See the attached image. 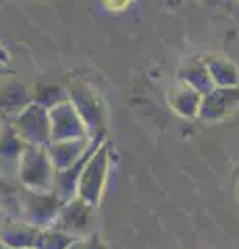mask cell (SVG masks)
I'll list each match as a JSON object with an SVG mask.
<instances>
[{
    "label": "cell",
    "instance_id": "6da1fadb",
    "mask_svg": "<svg viewBox=\"0 0 239 249\" xmlns=\"http://www.w3.org/2000/svg\"><path fill=\"white\" fill-rule=\"evenodd\" d=\"M19 197H21V220L37 231L55 227L58 214L65 208V201L55 191H34L27 189V187H21Z\"/></svg>",
    "mask_w": 239,
    "mask_h": 249
},
{
    "label": "cell",
    "instance_id": "7a4b0ae2",
    "mask_svg": "<svg viewBox=\"0 0 239 249\" xmlns=\"http://www.w3.org/2000/svg\"><path fill=\"white\" fill-rule=\"evenodd\" d=\"M69 98L71 104L75 106V110L79 112L81 121L86 123L90 139H98L104 142L106 139V112H104V102L100 100V96L90 88L88 83H73L69 88Z\"/></svg>",
    "mask_w": 239,
    "mask_h": 249
},
{
    "label": "cell",
    "instance_id": "3957f363",
    "mask_svg": "<svg viewBox=\"0 0 239 249\" xmlns=\"http://www.w3.org/2000/svg\"><path fill=\"white\" fill-rule=\"evenodd\" d=\"M56 168L52 164L46 147H27L19 166V185L34 191L55 189Z\"/></svg>",
    "mask_w": 239,
    "mask_h": 249
},
{
    "label": "cell",
    "instance_id": "277c9868",
    "mask_svg": "<svg viewBox=\"0 0 239 249\" xmlns=\"http://www.w3.org/2000/svg\"><path fill=\"white\" fill-rule=\"evenodd\" d=\"M4 124H13L15 133L27 143V147H48L52 143L50 110L37 104L25 108L15 121Z\"/></svg>",
    "mask_w": 239,
    "mask_h": 249
},
{
    "label": "cell",
    "instance_id": "5b68a950",
    "mask_svg": "<svg viewBox=\"0 0 239 249\" xmlns=\"http://www.w3.org/2000/svg\"><path fill=\"white\" fill-rule=\"evenodd\" d=\"M109 164H110V145H109V142H104L96 150V154L90 158L86 168H83L77 197H81L83 201H88V204L94 208L100 204L104 183H106V175H109Z\"/></svg>",
    "mask_w": 239,
    "mask_h": 249
},
{
    "label": "cell",
    "instance_id": "8992f818",
    "mask_svg": "<svg viewBox=\"0 0 239 249\" xmlns=\"http://www.w3.org/2000/svg\"><path fill=\"white\" fill-rule=\"evenodd\" d=\"M92 222H94V206H90L81 197H75L73 201L65 204L63 212L58 214L52 229L63 231L73 239H86L94 235L92 232Z\"/></svg>",
    "mask_w": 239,
    "mask_h": 249
},
{
    "label": "cell",
    "instance_id": "52a82bcc",
    "mask_svg": "<svg viewBox=\"0 0 239 249\" xmlns=\"http://www.w3.org/2000/svg\"><path fill=\"white\" fill-rule=\"evenodd\" d=\"M52 124V143L58 142H77V139H90L86 123L81 121L79 112L71 102H65L50 110Z\"/></svg>",
    "mask_w": 239,
    "mask_h": 249
},
{
    "label": "cell",
    "instance_id": "ba28073f",
    "mask_svg": "<svg viewBox=\"0 0 239 249\" xmlns=\"http://www.w3.org/2000/svg\"><path fill=\"white\" fill-rule=\"evenodd\" d=\"M239 106V88H217L202 100L198 119L204 123H217L227 119Z\"/></svg>",
    "mask_w": 239,
    "mask_h": 249
},
{
    "label": "cell",
    "instance_id": "9c48e42d",
    "mask_svg": "<svg viewBox=\"0 0 239 249\" xmlns=\"http://www.w3.org/2000/svg\"><path fill=\"white\" fill-rule=\"evenodd\" d=\"M27 143L15 133L13 124L2 127V181L19 185V166Z\"/></svg>",
    "mask_w": 239,
    "mask_h": 249
},
{
    "label": "cell",
    "instance_id": "30bf717a",
    "mask_svg": "<svg viewBox=\"0 0 239 249\" xmlns=\"http://www.w3.org/2000/svg\"><path fill=\"white\" fill-rule=\"evenodd\" d=\"M94 139H77V142H58V143H50L46 150L52 160L56 170H67L75 166L77 162H81L88 156Z\"/></svg>",
    "mask_w": 239,
    "mask_h": 249
},
{
    "label": "cell",
    "instance_id": "8fae6325",
    "mask_svg": "<svg viewBox=\"0 0 239 249\" xmlns=\"http://www.w3.org/2000/svg\"><path fill=\"white\" fill-rule=\"evenodd\" d=\"M34 104V93L17 79H11L2 85V121L11 123Z\"/></svg>",
    "mask_w": 239,
    "mask_h": 249
},
{
    "label": "cell",
    "instance_id": "7c38bea8",
    "mask_svg": "<svg viewBox=\"0 0 239 249\" xmlns=\"http://www.w3.org/2000/svg\"><path fill=\"white\" fill-rule=\"evenodd\" d=\"M40 231L23 220H2V247L6 249H36Z\"/></svg>",
    "mask_w": 239,
    "mask_h": 249
},
{
    "label": "cell",
    "instance_id": "4fadbf2b",
    "mask_svg": "<svg viewBox=\"0 0 239 249\" xmlns=\"http://www.w3.org/2000/svg\"><path fill=\"white\" fill-rule=\"evenodd\" d=\"M181 83L189 85L191 89H196L202 96H208V93L217 89V85H214L210 77V71L206 67V60H200V58L189 60L187 67L181 69Z\"/></svg>",
    "mask_w": 239,
    "mask_h": 249
},
{
    "label": "cell",
    "instance_id": "5bb4252c",
    "mask_svg": "<svg viewBox=\"0 0 239 249\" xmlns=\"http://www.w3.org/2000/svg\"><path fill=\"white\" fill-rule=\"evenodd\" d=\"M202 100H204L202 93H198L185 83H181L179 88L168 93V102H171L173 110L181 114L183 119H196L200 114V108H202Z\"/></svg>",
    "mask_w": 239,
    "mask_h": 249
},
{
    "label": "cell",
    "instance_id": "9a60e30c",
    "mask_svg": "<svg viewBox=\"0 0 239 249\" xmlns=\"http://www.w3.org/2000/svg\"><path fill=\"white\" fill-rule=\"evenodd\" d=\"M206 67L210 71V77L217 88H239V73L237 67L227 58H219V56H210L206 58Z\"/></svg>",
    "mask_w": 239,
    "mask_h": 249
},
{
    "label": "cell",
    "instance_id": "2e32d148",
    "mask_svg": "<svg viewBox=\"0 0 239 249\" xmlns=\"http://www.w3.org/2000/svg\"><path fill=\"white\" fill-rule=\"evenodd\" d=\"M65 102H71L69 98V91H65L58 85H50V83H37L36 91H34V104L46 108V110H52Z\"/></svg>",
    "mask_w": 239,
    "mask_h": 249
},
{
    "label": "cell",
    "instance_id": "e0dca14e",
    "mask_svg": "<svg viewBox=\"0 0 239 249\" xmlns=\"http://www.w3.org/2000/svg\"><path fill=\"white\" fill-rule=\"evenodd\" d=\"M75 241L77 239H73L71 235H67V232L58 229H46V231H40L36 249H71Z\"/></svg>",
    "mask_w": 239,
    "mask_h": 249
},
{
    "label": "cell",
    "instance_id": "ac0fdd59",
    "mask_svg": "<svg viewBox=\"0 0 239 249\" xmlns=\"http://www.w3.org/2000/svg\"><path fill=\"white\" fill-rule=\"evenodd\" d=\"M71 249H109V247H106L102 241H100V237L94 232V235H90L86 239H77L71 245Z\"/></svg>",
    "mask_w": 239,
    "mask_h": 249
},
{
    "label": "cell",
    "instance_id": "d6986e66",
    "mask_svg": "<svg viewBox=\"0 0 239 249\" xmlns=\"http://www.w3.org/2000/svg\"><path fill=\"white\" fill-rule=\"evenodd\" d=\"M237 197H239V183H237Z\"/></svg>",
    "mask_w": 239,
    "mask_h": 249
},
{
    "label": "cell",
    "instance_id": "ffe728a7",
    "mask_svg": "<svg viewBox=\"0 0 239 249\" xmlns=\"http://www.w3.org/2000/svg\"><path fill=\"white\" fill-rule=\"evenodd\" d=\"M2 249H6V247H2Z\"/></svg>",
    "mask_w": 239,
    "mask_h": 249
}]
</instances>
